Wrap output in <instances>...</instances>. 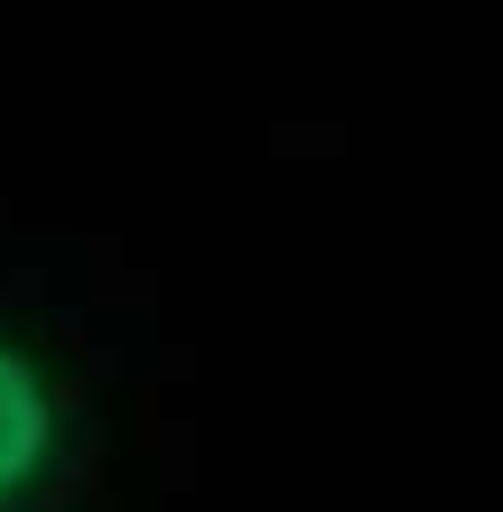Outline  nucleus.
Masks as SVG:
<instances>
[{"mask_svg":"<svg viewBox=\"0 0 503 512\" xmlns=\"http://www.w3.org/2000/svg\"><path fill=\"white\" fill-rule=\"evenodd\" d=\"M75 457H84V401L66 364L0 326V512H56V494L75 485Z\"/></svg>","mask_w":503,"mask_h":512,"instance_id":"nucleus-1","label":"nucleus"}]
</instances>
